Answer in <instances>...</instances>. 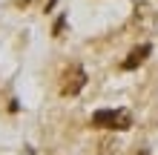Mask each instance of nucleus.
Instances as JSON below:
<instances>
[{"instance_id": "f257e3e1", "label": "nucleus", "mask_w": 158, "mask_h": 155, "mask_svg": "<svg viewBox=\"0 0 158 155\" xmlns=\"http://www.w3.org/2000/svg\"><path fill=\"white\" fill-rule=\"evenodd\" d=\"M83 86H86V69L83 66H69L60 75V95L72 98V95H78Z\"/></svg>"}, {"instance_id": "7ed1b4c3", "label": "nucleus", "mask_w": 158, "mask_h": 155, "mask_svg": "<svg viewBox=\"0 0 158 155\" xmlns=\"http://www.w3.org/2000/svg\"><path fill=\"white\" fill-rule=\"evenodd\" d=\"M92 126H98V129H115V109H98L92 115Z\"/></svg>"}, {"instance_id": "20e7f679", "label": "nucleus", "mask_w": 158, "mask_h": 155, "mask_svg": "<svg viewBox=\"0 0 158 155\" xmlns=\"http://www.w3.org/2000/svg\"><path fill=\"white\" fill-rule=\"evenodd\" d=\"M132 126V112L129 109H115V129H129Z\"/></svg>"}, {"instance_id": "39448f33", "label": "nucleus", "mask_w": 158, "mask_h": 155, "mask_svg": "<svg viewBox=\"0 0 158 155\" xmlns=\"http://www.w3.org/2000/svg\"><path fill=\"white\" fill-rule=\"evenodd\" d=\"M63 23H66V17H58V20H55V29H52V35H60V32H63Z\"/></svg>"}, {"instance_id": "f03ea898", "label": "nucleus", "mask_w": 158, "mask_h": 155, "mask_svg": "<svg viewBox=\"0 0 158 155\" xmlns=\"http://www.w3.org/2000/svg\"><path fill=\"white\" fill-rule=\"evenodd\" d=\"M150 52H152V46H150V43H141V46H135V49L124 58V63H121V66H124L127 72H129V69H138L147 58H150Z\"/></svg>"}, {"instance_id": "423d86ee", "label": "nucleus", "mask_w": 158, "mask_h": 155, "mask_svg": "<svg viewBox=\"0 0 158 155\" xmlns=\"http://www.w3.org/2000/svg\"><path fill=\"white\" fill-rule=\"evenodd\" d=\"M138 155H150V152H147V149H144V152H138Z\"/></svg>"}]
</instances>
